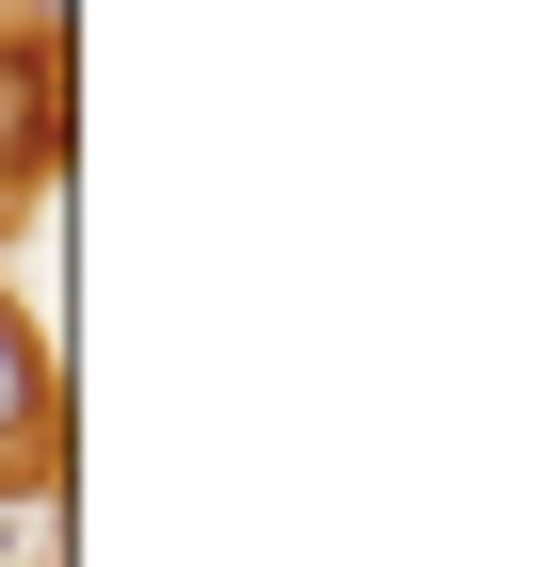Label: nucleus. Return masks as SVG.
I'll return each instance as SVG.
<instances>
[{
	"label": "nucleus",
	"mask_w": 551,
	"mask_h": 567,
	"mask_svg": "<svg viewBox=\"0 0 551 567\" xmlns=\"http://www.w3.org/2000/svg\"><path fill=\"white\" fill-rule=\"evenodd\" d=\"M49 454H65V373H49V324L0 292V503H49Z\"/></svg>",
	"instance_id": "f257e3e1"
},
{
	"label": "nucleus",
	"mask_w": 551,
	"mask_h": 567,
	"mask_svg": "<svg viewBox=\"0 0 551 567\" xmlns=\"http://www.w3.org/2000/svg\"><path fill=\"white\" fill-rule=\"evenodd\" d=\"M49 163H65V33H17V0H0V212Z\"/></svg>",
	"instance_id": "f03ea898"
}]
</instances>
